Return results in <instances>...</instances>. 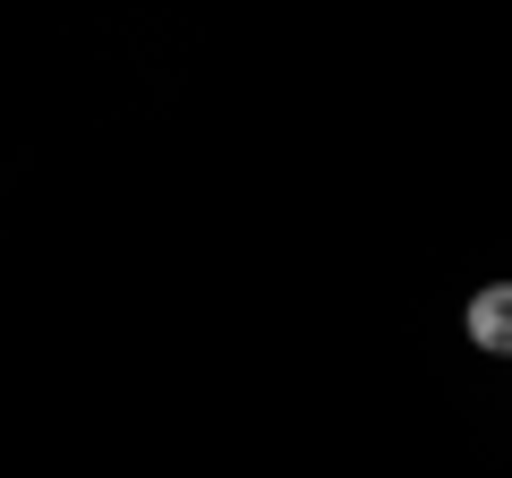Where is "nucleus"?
Wrapping results in <instances>:
<instances>
[{"label":"nucleus","mask_w":512,"mask_h":478,"mask_svg":"<svg viewBox=\"0 0 512 478\" xmlns=\"http://www.w3.org/2000/svg\"><path fill=\"white\" fill-rule=\"evenodd\" d=\"M470 342L487 350V359H512V282H487V291L470 299Z\"/></svg>","instance_id":"nucleus-1"}]
</instances>
